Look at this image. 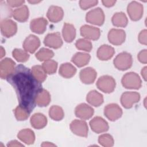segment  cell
<instances>
[{
  "instance_id": "obj_38",
  "label": "cell",
  "mask_w": 147,
  "mask_h": 147,
  "mask_svg": "<svg viewBox=\"0 0 147 147\" xmlns=\"http://www.w3.org/2000/svg\"><path fill=\"white\" fill-rule=\"evenodd\" d=\"M99 143L105 147H111L114 145V139L109 134H103L98 138Z\"/></svg>"
},
{
  "instance_id": "obj_46",
  "label": "cell",
  "mask_w": 147,
  "mask_h": 147,
  "mask_svg": "<svg viewBox=\"0 0 147 147\" xmlns=\"http://www.w3.org/2000/svg\"><path fill=\"white\" fill-rule=\"evenodd\" d=\"M41 146H55V144L50 143L49 142H44L43 144H41Z\"/></svg>"
},
{
  "instance_id": "obj_10",
  "label": "cell",
  "mask_w": 147,
  "mask_h": 147,
  "mask_svg": "<svg viewBox=\"0 0 147 147\" xmlns=\"http://www.w3.org/2000/svg\"><path fill=\"white\" fill-rule=\"evenodd\" d=\"M72 132L79 136L86 137L88 136V128L87 123L83 120L75 119L70 124Z\"/></svg>"
},
{
  "instance_id": "obj_4",
  "label": "cell",
  "mask_w": 147,
  "mask_h": 147,
  "mask_svg": "<svg viewBox=\"0 0 147 147\" xmlns=\"http://www.w3.org/2000/svg\"><path fill=\"white\" fill-rule=\"evenodd\" d=\"M98 89L105 93L112 92L116 86L115 79L111 76L103 75L100 76L96 84Z\"/></svg>"
},
{
  "instance_id": "obj_2",
  "label": "cell",
  "mask_w": 147,
  "mask_h": 147,
  "mask_svg": "<svg viewBox=\"0 0 147 147\" xmlns=\"http://www.w3.org/2000/svg\"><path fill=\"white\" fill-rule=\"evenodd\" d=\"M122 86L127 89H139L142 85V82L139 75L136 72H130L125 74L121 80Z\"/></svg>"
},
{
  "instance_id": "obj_36",
  "label": "cell",
  "mask_w": 147,
  "mask_h": 147,
  "mask_svg": "<svg viewBox=\"0 0 147 147\" xmlns=\"http://www.w3.org/2000/svg\"><path fill=\"white\" fill-rule=\"evenodd\" d=\"M75 46L77 49L86 52H90L92 48V45L91 41L84 38L78 40L76 41Z\"/></svg>"
},
{
  "instance_id": "obj_44",
  "label": "cell",
  "mask_w": 147,
  "mask_h": 147,
  "mask_svg": "<svg viewBox=\"0 0 147 147\" xmlns=\"http://www.w3.org/2000/svg\"><path fill=\"white\" fill-rule=\"evenodd\" d=\"M7 146H24L23 144H21L20 142L16 140H13L9 142L7 145Z\"/></svg>"
},
{
  "instance_id": "obj_43",
  "label": "cell",
  "mask_w": 147,
  "mask_h": 147,
  "mask_svg": "<svg viewBox=\"0 0 147 147\" xmlns=\"http://www.w3.org/2000/svg\"><path fill=\"white\" fill-rule=\"evenodd\" d=\"M102 2L105 6L110 7L113 6L115 5L116 1H111H111H102Z\"/></svg>"
},
{
  "instance_id": "obj_18",
  "label": "cell",
  "mask_w": 147,
  "mask_h": 147,
  "mask_svg": "<svg viewBox=\"0 0 147 147\" xmlns=\"http://www.w3.org/2000/svg\"><path fill=\"white\" fill-rule=\"evenodd\" d=\"M79 76L82 83L86 84H90L93 83L95 80L97 73L94 68L87 67L80 71Z\"/></svg>"
},
{
  "instance_id": "obj_31",
  "label": "cell",
  "mask_w": 147,
  "mask_h": 147,
  "mask_svg": "<svg viewBox=\"0 0 147 147\" xmlns=\"http://www.w3.org/2000/svg\"><path fill=\"white\" fill-rule=\"evenodd\" d=\"M49 115L54 121H61L64 116L63 109L57 105H53L50 107L49 110Z\"/></svg>"
},
{
  "instance_id": "obj_12",
  "label": "cell",
  "mask_w": 147,
  "mask_h": 147,
  "mask_svg": "<svg viewBox=\"0 0 147 147\" xmlns=\"http://www.w3.org/2000/svg\"><path fill=\"white\" fill-rule=\"evenodd\" d=\"M125 38V32L122 29H111L108 33L109 42L114 45H119L123 44Z\"/></svg>"
},
{
  "instance_id": "obj_30",
  "label": "cell",
  "mask_w": 147,
  "mask_h": 147,
  "mask_svg": "<svg viewBox=\"0 0 147 147\" xmlns=\"http://www.w3.org/2000/svg\"><path fill=\"white\" fill-rule=\"evenodd\" d=\"M111 21L113 25L117 27H125L128 23L127 18L123 12L115 13L112 17Z\"/></svg>"
},
{
  "instance_id": "obj_26",
  "label": "cell",
  "mask_w": 147,
  "mask_h": 147,
  "mask_svg": "<svg viewBox=\"0 0 147 147\" xmlns=\"http://www.w3.org/2000/svg\"><path fill=\"white\" fill-rule=\"evenodd\" d=\"M90 58V55L87 53L77 52L74 55L71 60L78 67H82L89 63Z\"/></svg>"
},
{
  "instance_id": "obj_34",
  "label": "cell",
  "mask_w": 147,
  "mask_h": 147,
  "mask_svg": "<svg viewBox=\"0 0 147 147\" xmlns=\"http://www.w3.org/2000/svg\"><path fill=\"white\" fill-rule=\"evenodd\" d=\"M12 55L17 61L21 63L26 62L29 58L28 52L21 49H14L12 52Z\"/></svg>"
},
{
  "instance_id": "obj_41",
  "label": "cell",
  "mask_w": 147,
  "mask_h": 147,
  "mask_svg": "<svg viewBox=\"0 0 147 147\" xmlns=\"http://www.w3.org/2000/svg\"><path fill=\"white\" fill-rule=\"evenodd\" d=\"M146 34L147 30L146 29L142 30L138 35V41L139 42L144 45H146L147 40H146Z\"/></svg>"
},
{
  "instance_id": "obj_42",
  "label": "cell",
  "mask_w": 147,
  "mask_h": 147,
  "mask_svg": "<svg viewBox=\"0 0 147 147\" xmlns=\"http://www.w3.org/2000/svg\"><path fill=\"white\" fill-rule=\"evenodd\" d=\"M7 5L9 6H11V7H18V6H22V5L23 3H24L25 1H20V0H17V1H15V0H13V1H11V0H8L7 1Z\"/></svg>"
},
{
  "instance_id": "obj_1",
  "label": "cell",
  "mask_w": 147,
  "mask_h": 147,
  "mask_svg": "<svg viewBox=\"0 0 147 147\" xmlns=\"http://www.w3.org/2000/svg\"><path fill=\"white\" fill-rule=\"evenodd\" d=\"M6 80L15 89L19 105L31 113L36 106V96L42 89L41 83L22 64L17 65Z\"/></svg>"
},
{
  "instance_id": "obj_8",
  "label": "cell",
  "mask_w": 147,
  "mask_h": 147,
  "mask_svg": "<svg viewBox=\"0 0 147 147\" xmlns=\"http://www.w3.org/2000/svg\"><path fill=\"white\" fill-rule=\"evenodd\" d=\"M17 30V24L8 18L2 20L1 21V31L2 35L6 37L14 36Z\"/></svg>"
},
{
  "instance_id": "obj_23",
  "label": "cell",
  "mask_w": 147,
  "mask_h": 147,
  "mask_svg": "<svg viewBox=\"0 0 147 147\" xmlns=\"http://www.w3.org/2000/svg\"><path fill=\"white\" fill-rule=\"evenodd\" d=\"M64 40L67 42H71L76 37V29L74 26L69 23H64L62 29Z\"/></svg>"
},
{
  "instance_id": "obj_7",
  "label": "cell",
  "mask_w": 147,
  "mask_h": 147,
  "mask_svg": "<svg viewBox=\"0 0 147 147\" xmlns=\"http://www.w3.org/2000/svg\"><path fill=\"white\" fill-rule=\"evenodd\" d=\"M140 95L138 92L126 91L123 93L121 97V103L126 109H130L133 105L139 102Z\"/></svg>"
},
{
  "instance_id": "obj_16",
  "label": "cell",
  "mask_w": 147,
  "mask_h": 147,
  "mask_svg": "<svg viewBox=\"0 0 147 147\" xmlns=\"http://www.w3.org/2000/svg\"><path fill=\"white\" fill-rule=\"evenodd\" d=\"M45 45L53 48L58 49L63 45V41L60 33L55 32L48 34L44 40Z\"/></svg>"
},
{
  "instance_id": "obj_6",
  "label": "cell",
  "mask_w": 147,
  "mask_h": 147,
  "mask_svg": "<svg viewBox=\"0 0 147 147\" xmlns=\"http://www.w3.org/2000/svg\"><path fill=\"white\" fill-rule=\"evenodd\" d=\"M127 12L132 21H138L143 16V5L138 2L132 1L127 5Z\"/></svg>"
},
{
  "instance_id": "obj_32",
  "label": "cell",
  "mask_w": 147,
  "mask_h": 147,
  "mask_svg": "<svg viewBox=\"0 0 147 147\" xmlns=\"http://www.w3.org/2000/svg\"><path fill=\"white\" fill-rule=\"evenodd\" d=\"M31 71L34 77L40 83L44 82L47 78V73L41 65H34L32 67Z\"/></svg>"
},
{
  "instance_id": "obj_39",
  "label": "cell",
  "mask_w": 147,
  "mask_h": 147,
  "mask_svg": "<svg viewBox=\"0 0 147 147\" xmlns=\"http://www.w3.org/2000/svg\"><path fill=\"white\" fill-rule=\"evenodd\" d=\"M98 1L95 0L92 1H84L81 0L79 1V5L82 9L87 10L91 7L95 6L98 3Z\"/></svg>"
},
{
  "instance_id": "obj_40",
  "label": "cell",
  "mask_w": 147,
  "mask_h": 147,
  "mask_svg": "<svg viewBox=\"0 0 147 147\" xmlns=\"http://www.w3.org/2000/svg\"><path fill=\"white\" fill-rule=\"evenodd\" d=\"M137 58L141 63L146 64L147 63V51H146V49H143V50L141 51L137 55Z\"/></svg>"
},
{
  "instance_id": "obj_21",
  "label": "cell",
  "mask_w": 147,
  "mask_h": 147,
  "mask_svg": "<svg viewBox=\"0 0 147 147\" xmlns=\"http://www.w3.org/2000/svg\"><path fill=\"white\" fill-rule=\"evenodd\" d=\"M114 53V48L109 45L104 44L98 48L96 55L99 60L105 61L110 59L113 56Z\"/></svg>"
},
{
  "instance_id": "obj_29",
  "label": "cell",
  "mask_w": 147,
  "mask_h": 147,
  "mask_svg": "<svg viewBox=\"0 0 147 147\" xmlns=\"http://www.w3.org/2000/svg\"><path fill=\"white\" fill-rule=\"evenodd\" d=\"M51 102V95L49 92L42 88L38 94L36 98V104L39 107H45Z\"/></svg>"
},
{
  "instance_id": "obj_48",
  "label": "cell",
  "mask_w": 147,
  "mask_h": 147,
  "mask_svg": "<svg viewBox=\"0 0 147 147\" xmlns=\"http://www.w3.org/2000/svg\"><path fill=\"white\" fill-rule=\"evenodd\" d=\"M40 2H41V1H29V2L30 3H37Z\"/></svg>"
},
{
  "instance_id": "obj_28",
  "label": "cell",
  "mask_w": 147,
  "mask_h": 147,
  "mask_svg": "<svg viewBox=\"0 0 147 147\" xmlns=\"http://www.w3.org/2000/svg\"><path fill=\"white\" fill-rule=\"evenodd\" d=\"M59 72L62 77L64 78H71L75 75L76 69L71 63H65L60 65Z\"/></svg>"
},
{
  "instance_id": "obj_25",
  "label": "cell",
  "mask_w": 147,
  "mask_h": 147,
  "mask_svg": "<svg viewBox=\"0 0 147 147\" xmlns=\"http://www.w3.org/2000/svg\"><path fill=\"white\" fill-rule=\"evenodd\" d=\"M17 137L21 141L28 145L33 144L35 140L34 133L33 130L29 129L20 130L17 134Z\"/></svg>"
},
{
  "instance_id": "obj_15",
  "label": "cell",
  "mask_w": 147,
  "mask_h": 147,
  "mask_svg": "<svg viewBox=\"0 0 147 147\" xmlns=\"http://www.w3.org/2000/svg\"><path fill=\"white\" fill-rule=\"evenodd\" d=\"M94 110L92 107L86 103H80L78 105L75 110V115L82 119H88L92 117Z\"/></svg>"
},
{
  "instance_id": "obj_47",
  "label": "cell",
  "mask_w": 147,
  "mask_h": 147,
  "mask_svg": "<svg viewBox=\"0 0 147 147\" xmlns=\"http://www.w3.org/2000/svg\"><path fill=\"white\" fill-rule=\"evenodd\" d=\"M5 55V51L2 47H1V58H2Z\"/></svg>"
},
{
  "instance_id": "obj_20",
  "label": "cell",
  "mask_w": 147,
  "mask_h": 147,
  "mask_svg": "<svg viewBox=\"0 0 147 147\" xmlns=\"http://www.w3.org/2000/svg\"><path fill=\"white\" fill-rule=\"evenodd\" d=\"M47 16L52 22L60 21L64 16V11L61 7L57 6H51L47 11Z\"/></svg>"
},
{
  "instance_id": "obj_17",
  "label": "cell",
  "mask_w": 147,
  "mask_h": 147,
  "mask_svg": "<svg viewBox=\"0 0 147 147\" xmlns=\"http://www.w3.org/2000/svg\"><path fill=\"white\" fill-rule=\"evenodd\" d=\"M40 45V40L36 36L30 34L24 41L23 48L27 52L33 53Z\"/></svg>"
},
{
  "instance_id": "obj_13",
  "label": "cell",
  "mask_w": 147,
  "mask_h": 147,
  "mask_svg": "<svg viewBox=\"0 0 147 147\" xmlns=\"http://www.w3.org/2000/svg\"><path fill=\"white\" fill-rule=\"evenodd\" d=\"M80 34L86 39L96 40L100 35V30L99 28L88 25H84L80 29Z\"/></svg>"
},
{
  "instance_id": "obj_11",
  "label": "cell",
  "mask_w": 147,
  "mask_h": 147,
  "mask_svg": "<svg viewBox=\"0 0 147 147\" xmlns=\"http://www.w3.org/2000/svg\"><path fill=\"white\" fill-rule=\"evenodd\" d=\"M15 62L10 58H5L0 63V76L2 79H7L14 71Z\"/></svg>"
},
{
  "instance_id": "obj_5",
  "label": "cell",
  "mask_w": 147,
  "mask_h": 147,
  "mask_svg": "<svg viewBox=\"0 0 147 147\" xmlns=\"http://www.w3.org/2000/svg\"><path fill=\"white\" fill-rule=\"evenodd\" d=\"M86 20L91 24L101 26L105 22V14L100 7H96L89 11L86 16Z\"/></svg>"
},
{
  "instance_id": "obj_22",
  "label": "cell",
  "mask_w": 147,
  "mask_h": 147,
  "mask_svg": "<svg viewBox=\"0 0 147 147\" xmlns=\"http://www.w3.org/2000/svg\"><path fill=\"white\" fill-rule=\"evenodd\" d=\"M30 122L33 127L36 129H41L47 125V118L43 114L37 113L31 117Z\"/></svg>"
},
{
  "instance_id": "obj_35",
  "label": "cell",
  "mask_w": 147,
  "mask_h": 147,
  "mask_svg": "<svg viewBox=\"0 0 147 147\" xmlns=\"http://www.w3.org/2000/svg\"><path fill=\"white\" fill-rule=\"evenodd\" d=\"M14 112L15 117L18 121L26 120L28 118L30 113L28 110L20 105L14 110Z\"/></svg>"
},
{
  "instance_id": "obj_24",
  "label": "cell",
  "mask_w": 147,
  "mask_h": 147,
  "mask_svg": "<svg viewBox=\"0 0 147 147\" xmlns=\"http://www.w3.org/2000/svg\"><path fill=\"white\" fill-rule=\"evenodd\" d=\"M87 101L92 106L98 107L103 103V95L96 90L90 91L86 97Z\"/></svg>"
},
{
  "instance_id": "obj_37",
  "label": "cell",
  "mask_w": 147,
  "mask_h": 147,
  "mask_svg": "<svg viewBox=\"0 0 147 147\" xmlns=\"http://www.w3.org/2000/svg\"><path fill=\"white\" fill-rule=\"evenodd\" d=\"M42 67L45 72L48 74H53L57 68V63L53 60H49L43 63Z\"/></svg>"
},
{
  "instance_id": "obj_19",
  "label": "cell",
  "mask_w": 147,
  "mask_h": 147,
  "mask_svg": "<svg viewBox=\"0 0 147 147\" xmlns=\"http://www.w3.org/2000/svg\"><path fill=\"white\" fill-rule=\"evenodd\" d=\"M48 25L47 20L44 17L32 20L30 23V30L37 34H42L46 30Z\"/></svg>"
},
{
  "instance_id": "obj_27",
  "label": "cell",
  "mask_w": 147,
  "mask_h": 147,
  "mask_svg": "<svg viewBox=\"0 0 147 147\" xmlns=\"http://www.w3.org/2000/svg\"><path fill=\"white\" fill-rule=\"evenodd\" d=\"M13 17L19 22H25L29 17V9L26 5H22L13 11Z\"/></svg>"
},
{
  "instance_id": "obj_9",
  "label": "cell",
  "mask_w": 147,
  "mask_h": 147,
  "mask_svg": "<svg viewBox=\"0 0 147 147\" xmlns=\"http://www.w3.org/2000/svg\"><path fill=\"white\" fill-rule=\"evenodd\" d=\"M104 114L111 121H115L122 115V109L116 103H110L105 106Z\"/></svg>"
},
{
  "instance_id": "obj_33",
  "label": "cell",
  "mask_w": 147,
  "mask_h": 147,
  "mask_svg": "<svg viewBox=\"0 0 147 147\" xmlns=\"http://www.w3.org/2000/svg\"><path fill=\"white\" fill-rule=\"evenodd\" d=\"M54 56V53L52 51L42 48L40 49L36 54V57L41 61H47L50 60Z\"/></svg>"
},
{
  "instance_id": "obj_14",
  "label": "cell",
  "mask_w": 147,
  "mask_h": 147,
  "mask_svg": "<svg viewBox=\"0 0 147 147\" xmlns=\"http://www.w3.org/2000/svg\"><path fill=\"white\" fill-rule=\"evenodd\" d=\"M91 130L96 133L107 131L109 126L107 122L100 117H95L90 121Z\"/></svg>"
},
{
  "instance_id": "obj_45",
  "label": "cell",
  "mask_w": 147,
  "mask_h": 147,
  "mask_svg": "<svg viewBox=\"0 0 147 147\" xmlns=\"http://www.w3.org/2000/svg\"><path fill=\"white\" fill-rule=\"evenodd\" d=\"M146 68H147L146 67H144L142 69L141 72V75H142V78H143V79H144L145 81L146 80Z\"/></svg>"
},
{
  "instance_id": "obj_3",
  "label": "cell",
  "mask_w": 147,
  "mask_h": 147,
  "mask_svg": "<svg viewBox=\"0 0 147 147\" xmlns=\"http://www.w3.org/2000/svg\"><path fill=\"white\" fill-rule=\"evenodd\" d=\"M116 68L121 71L127 70L130 68L133 64V59L130 53L123 52L119 53L113 61Z\"/></svg>"
}]
</instances>
